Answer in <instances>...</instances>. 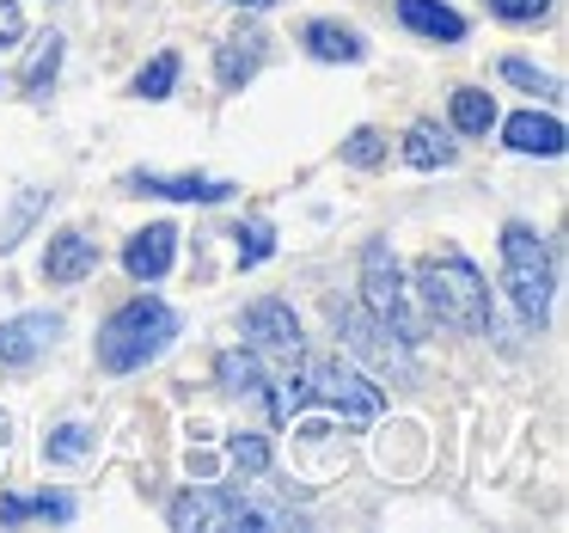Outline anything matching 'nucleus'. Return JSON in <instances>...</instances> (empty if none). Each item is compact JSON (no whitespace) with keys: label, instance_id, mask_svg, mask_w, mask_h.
<instances>
[{"label":"nucleus","instance_id":"f257e3e1","mask_svg":"<svg viewBox=\"0 0 569 533\" xmlns=\"http://www.w3.org/2000/svg\"><path fill=\"white\" fill-rule=\"evenodd\" d=\"M417 295H422V307L441 325H453V332H466V337L490 332V288H483L478 264L459 258V251H429V258L417 264Z\"/></svg>","mask_w":569,"mask_h":533},{"label":"nucleus","instance_id":"f03ea898","mask_svg":"<svg viewBox=\"0 0 569 533\" xmlns=\"http://www.w3.org/2000/svg\"><path fill=\"white\" fill-rule=\"evenodd\" d=\"M172 337H178V313L166 307V300L141 295V300H129V307H117L111 319H104L99 368L104 374H136V368H148L153 356H166Z\"/></svg>","mask_w":569,"mask_h":533},{"label":"nucleus","instance_id":"7ed1b4c3","mask_svg":"<svg viewBox=\"0 0 569 533\" xmlns=\"http://www.w3.org/2000/svg\"><path fill=\"white\" fill-rule=\"evenodd\" d=\"M502 276H508L515 307L527 313L532 325L551 319V251H545V239L532 234L527 221H508L502 227Z\"/></svg>","mask_w":569,"mask_h":533},{"label":"nucleus","instance_id":"20e7f679","mask_svg":"<svg viewBox=\"0 0 569 533\" xmlns=\"http://www.w3.org/2000/svg\"><path fill=\"white\" fill-rule=\"evenodd\" d=\"M300 381H307V405L337 411L343 423H373L386 411V393L356 368V362H343V356H312Z\"/></svg>","mask_w":569,"mask_h":533},{"label":"nucleus","instance_id":"39448f33","mask_svg":"<svg viewBox=\"0 0 569 533\" xmlns=\"http://www.w3.org/2000/svg\"><path fill=\"white\" fill-rule=\"evenodd\" d=\"M361 288H368V313L373 319H386L405 344H417V319H410V295H405V270H398L392 246L386 239H373L368 251H361Z\"/></svg>","mask_w":569,"mask_h":533},{"label":"nucleus","instance_id":"423d86ee","mask_svg":"<svg viewBox=\"0 0 569 533\" xmlns=\"http://www.w3.org/2000/svg\"><path fill=\"white\" fill-rule=\"evenodd\" d=\"M337 332H343V344H349V356H361V362H373L380 374H392V381H410L417 374V356H410V344L392 332L386 319H373V313H337Z\"/></svg>","mask_w":569,"mask_h":533},{"label":"nucleus","instance_id":"0eeeda50","mask_svg":"<svg viewBox=\"0 0 569 533\" xmlns=\"http://www.w3.org/2000/svg\"><path fill=\"white\" fill-rule=\"evenodd\" d=\"M172 527L178 533H221V527H246V496L233 491H184L172 509Z\"/></svg>","mask_w":569,"mask_h":533},{"label":"nucleus","instance_id":"6e6552de","mask_svg":"<svg viewBox=\"0 0 569 533\" xmlns=\"http://www.w3.org/2000/svg\"><path fill=\"white\" fill-rule=\"evenodd\" d=\"M56 337H62V313H19V319L0 325V362H7V368H26V362H38Z\"/></svg>","mask_w":569,"mask_h":533},{"label":"nucleus","instance_id":"1a4fd4ad","mask_svg":"<svg viewBox=\"0 0 569 533\" xmlns=\"http://www.w3.org/2000/svg\"><path fill=\"white\" fill-rule=\"evenodd\" d=\"M123 190H136V197H172V203H227V197H233V185H227V178H202V172H178V178L129 172Z\"/></svg>","mask_w":569,"mask_h":533},{"label":"nucleus","instance_id":"9d476101","mask_svg":"<svg viewBox=\"0 0 569 533\" xmlns=\"http://www.w3.org/2000/svg\"><path fill=\"white\" fill-rule=\"evenodd\" d=\"M246 337L258 349H270V356H300V319H295V307H282V300L246 307Z\"/></svg>","mask_w":569,"mask_h":533},{"label":"nucleus","instance_id":"9b49d317","mask_svg":"<svg viewBox=\"0 0 569 533\" xmlns=\"http://www.w3.org/2000/svg\"><path fill=\"white\" fill-rule=\"evenodd\" d=\"M172 251H178V227L172 221H153V227H141V234L129 239L123 264H129L136 283H160V276L172 270Z\"/></svg>","mask_w":569,"mask_h":533},{"label":"nucleus","instance_id":"f8f14e48","mask_svg":"<svg viewBox=\"0 0 569 533\" xmlns=\"http://www.w3.org/2000/svg\"><path fill=\"white\" fill-rule=\"evenodd\" d=\"M92 270H99V246H92L87 234L68 227V234L50 239V258H43V276H50V283H80V276H92Z\"/></svg>","mask_w":569,"mask_h":533},{"label":"nucleus","instance_id":"ddd939ff","mask_svg":"<svg viewBox=\"0 0 569 533\" xmlns=\"http://www.w3.org/2000/svg\"><path fill=\"white\" fill-rule=\"evenodd\" d=\"M502 136L515 154H539V160H557V154H563V124H557V117H539V111L508 117Z\"/></svg>","mask_w":569,"mask_h":533},{"label":"nucleus","instance_id":"4468645a","mask_svg":"<svg viewBox=\"0 0 569 533\" xmlns=\"http://www.w3.org/2000/svg\"><path fill=\"white\" fill-rule=\"evenodd\" d=\"M263 43H270L263 31H246V38H227V43H221V56H214V75H221L227 92H239V87H246V80L263 68Z\"/></svg>","mask_w":569,"mask_h":533},{"label":"nucleus","instance_id":"2eb2a0df","mask_svg":"<svg viewBox=\"0 0 569 533\" xmlns=\"http://www.w3.org/2000/svg\"><path fill=\"white\" fill-rule=\"evenodd\" d=\"M398 19H405L410 31H422V38H435V43L466 38V19H459L453 7H441V0H398Z\"/></svg>","mask_w":569,"mask_h":533},{"label":"nucleus","instance_id":"dca6fc26","mask_svg":"<svg viewBox=\"0 0 569 533\" xmlns=\"http://www.w3.org/2000/svg\"><path fill=\"white\" fill-rule=\"evenodd\" d=\"M19 521H74V496H0V527H19Z\"/></svg>","mask_w":569,"mask_h":533},{"label":"nucleus","instance_id":"f3484780","mask_svg":"<svg viewBox=\"0 0 569 533\" xmlns=\"http://www.w3.org/2000/svg\"><path fill=\"white\" fill-rule=\"evenodd\" d=\"M307 50L319 56V62H361V56H368V43H361V31L319 19V26H307Z\"/></svg>","mask_w":569,"mask_h":533},{"label":"nucleus","instance_id":"a211bd4d","mask_svg":"<svg viewBox=\"0 0 569 533\" xmlns=\"http://www.w3.org/2000/svg\"><path fill=\"white\" fill-rule=\"evenodd\" d=\"M490 124H496V99H490V92L459 87L453 92V129H459V136H490Z\"/></svg>","mask_w":569,"mask_h":533},{"label":"nucleus","instance_id":"6ab92c4d","mask_svg":"<svg viewBox=\"0 0 569 533\" xmlns=\"http://www.w3.org/2000/svg\"><path fill=\"white\" fill-rule=\"evenodd\" d=\"M405 160L417 166V172H435V166H453V141H447L441 129L417 124V129L405 136Z\"/></svg>","mask_w":569,"mask_h":533},{"label":"nucleus","instance_id":"aec40b11","mask_svg":"<svg viewBox=\"0 0 569 533\" xmlns=\"http://www.w3.org/2000/svg\"><path fill=\"white\" fill-rule=\"evenodd\" d=\"M214 374H221V386H227V393H239V398L270 386V381H263V368H258V356H246V349H227Z\"/></svg>","mask_w":569,"mask_h":533},{"label":"nucleus","instance_id":"412c9836","mask_svg":"<svg viewBox=\"0 0 569 533\" xmlns=\"http://www.w3.org/2000/svg\"><path fill=\"white\" fill-rule=\"evenodd\" d=\"M92 454V430L87 423H62V430H50V442H43V460H56V466H74V460Z\"/></svg>","mask_w":569,"mask_h":533},{"label":"nucleus","instance_id":"4be33fe9","mask_svg":"<svg viewBox=\"0 0 569 533\" xmlns=\"http://www.w3.org/2000/svg\"><path fill=\"white\" fill-rule=\"evenodd\" d=\"M56 68H62V38L50 31V38L38 43V56H31V68H26V92H31V99H50Z\"/></svg>","mask_w":569,"mask_h":533},{"label":"nucleus","instance_id":"5701e85b","mask_svg":"<svg viewBox=\"0 0 569 533\" xmlns=\"http://www.w3.org/2000/svg\"><path fill=\"white\" fill-rule=\"evenodd\" d=\"M172 87H178V56H172V50L153 56V62L136 75V99H166Z\"/></svg>","mask_w":569,"mask_h":533},{"label":"nucleus","instance_id":"b1692460","mask_svg":"<svg viewBox=\"0 0 569 533\" xmlns=\"http://www.w3.org/2000/svg\"><path fill=\"white\" fill-rule=\"evenodd\" d=\"M227 460H233L239 472H251V478H258L263 466H270V442H263V435H227Z\"/></svg>","mask_w":569,"mask_h":533},{"label":"nucleus","instance_id":"393cba45","mask_svg":"<svg viewBox=\"0 0 569 533\" xmlns=\"http://www.w3.org/2000/svg\"><path fill=\"white\" fill-rule=\"evenodd\" d=\"M343 160L361 166V172H373V166L386 160V136H380V129H356V136L343 141Z\"/></svg>","mask_w":569,"mask_h":533},{"label":"nucleus","instance_id":"a878e982","mask_svg":"<svg viewBox=\"0 0 569 533\" xmlns=\"http://www.w3.org/2000/svg\"><path fill=\"white\" fill-rule=\"evenodd\" d=\"M270 251H276V227H270V221L239 227V264H246V270H251V264H263Z\"/></svg>","mask_w":569,"mask_h":533},{"label":"nucleus","instance_id":"bb28decb","mask_svg":"<svg viewBox=\"0 0 569 533\" xmlns=\"http://www.w3.org/2000/svg\"><path fill=\"white\" fill-rule=\"evenodd\" d=\"M502 80H515V87L539 92V99H557V80H551V75H539L532 62H520V56H508V62H502Z\"/></svg>","mask_w":569,"mask_h":533},{"label":"nucleus","instance_id":"cd10ccee","mask_svg":"<svg viewBox=\"0 0 569 533\" xmlns=\"http://www.w3.org/2000/svg\"><path fill=\"white\" fill-rule=\"evenodd\" d=\"M490 13L508 19V26H532V19L551 13V0H490Z\"/></svg>","mask_w":569,"mask_h":533},{"label":"nucleus","instance_id":"c85d7f7f","mask_svg":"<svg viewBox=\"0 0 569 533\" xmlns=\"http://www.w3.org/2000/svg\"><path fill=\"white\" fill-rule=\"evenodd\" d=\"M307 405V381H282L270 393V411H276V423H295V411Z\"/></svg>","mask_w":569,"mask_h":533},{"label":"nucleus","instance_id":"c756f323","mask_svg":"<svg viewBox=\"0 0 569 533\" xmlns=\"http://www.w3.org/2000/svg\"><path fill=\"white\" fill-rule=\"evenodd\" d=\"M26 38V13H19L13 0H0V50H7V43H19Z\"/></svg>","mask_w":569,"mask_h":533},{"label":"nucleus","instance_id":"7c9ffc66","mask_svg":"<svg viewBox=\"0 0 569 533\" xmlns=\"http://www.w3.org/2000/svg\"><path fill=\"white\" fill-rule=\"evenodd\" d=\"M38 203H43V197H38V190H31V197H26V203H19V209H13V221L0 227V246H13V234H19V227H26V221H31V215H38Z\"/></svg>","mask_w":569,"mask_h":533},{"label":"nucleus","instance_id":"2f4dec72","mask_svg":"<svg viewBox=\"0 0 569 533\" xmlns=\"http://www.w3.org/2000/svg\"><path fill=\"white\" fill-rule=\"evenodd\" d=\"M227 7H246V13H263V7H276V0H227Z\"/></svg>","mask_w":569,"mask_h":533},{"label":"nucleus","instance_id":"473e14b6","mask_svg":"<svg viewBox=\"0 0 569 533\" xmlns=\"http://www.w3.org/2000/svg\"><path fill=\"white\" fill-rule=\"evenodd\" d=\"M0 466H7V423H0Z\"/></svg>","mask_w":569,"mask_h":533}]
</instances>
